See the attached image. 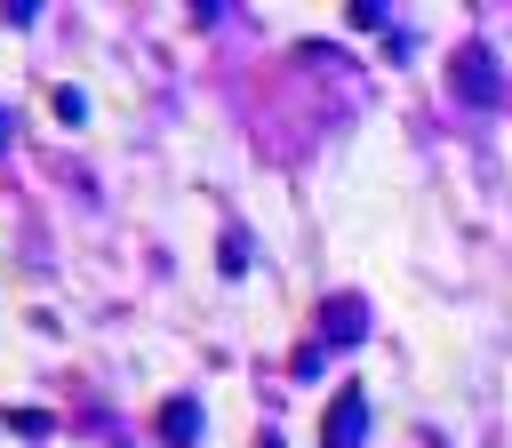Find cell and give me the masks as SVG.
Segmentation results:
<instances>
[{"label": "cell", "mask_w": 512, "mask_h": 448, "mask_svg": "<svg viewBox=\"0 0 512 448\" xmlns=\"http://www.w3.org/2000/svg\"><path fill=\"white\" fill-rule=\"evenodd\" d=\"M448 88H456L464 104H496V56H488V40H464V48L448 56Z\"/></svg>", "instance_id": "1"}, {"label": "cell", "mask_w": 512, "mask_h": 448, "mask_svg": "<svg viewBox=\"0 0 512 448\" xmlns=\"http://www.w3.org/2000/svg\"><path fill=\"white\" fill-rule=\"evenodd\" d=\"M360 432H368V392L344 384V392L328 400V416H320V448H360Z\"/></svg>", "instance_id": "2"}, {"label": "cell", "mask_w": 512, "mask_h": 448, "mask_svg": "<svg viewBox=\"0 0 512 448\" xmlns=\"http://www.w3.org/2000/svg\"><path fill=\"white\" fill-rule=\"evenodd\" d=\"M320 336H328V344H360V336H368V304H360V296H328V304H320Z\"/></svg>", "instance_id": "3"}, {"label": "cell", "mask_w": 512, "mask_h": 448, "mask_svg": "<svg viewBox=\"0 0 512 448\" xmlns=\"http://www.w3.org/2000/svg\"><path fill=\"white\" fill-rule=\"evenodd\" d=\"M152 432H160L168 448H192V440H200V400H160Z\"/></svg>", "instance_id": "4"}, {"label": "cell", "mask_w": 512, "mask_h": 448, "mask_svg": "<svg viewBox=\"0 0 512 448\" xmlns=\"http://www.w3.org/2000/svg\"><path fill=\"white\" fill-rule=\"evenodd\" d=\"M256 448H280V432H256Z\"/></svg>", "instance_id": "5"}, {"label": "cell", "mask_w": 512, "mask_h": 448, "mask_svg": "<svg viewBox=\"0 0 512 448\" xmlns=\"http://www.w3.org/2000/svg\"><path fill=\"white\" fill-rule=\"evenodd\" d=\"M0 144H8V112H0Z\"/></svg>", "instance_id": "6"}]
</instances>
